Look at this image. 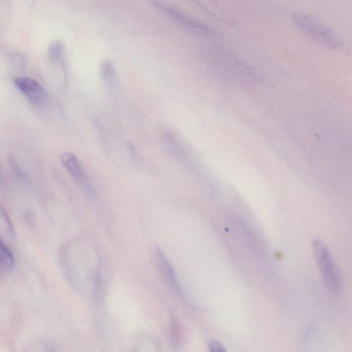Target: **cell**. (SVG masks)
Instances as JSON below:
<instances>
[{
  "label": "cell",
  "mask_w": 352,
  "mask_h": 352,
  "mask_svg": "<svg viewBox=\"0 0 352 352\" xmlns=\"http://www.w3.org/2000/svg\"><path fill=\"white\" fill-rule=\"evenodd\" d=\"M100 72L102 79L111 86L117 83V73L113 63L110 60H104L102 63Z\"/></svg>",
  "instance_id": "cell-9"
},
{
  "label": "cell",
  "mask_w": 352,
  "mask_h": 352,
  "mask_svg": "<svg viewBox=\"0 0 352 352\" xmlns=\"http://www.w3.org/2000/svg\"><path fill=\"white\" fill-rule=\"evenodd\" d=\"M292 19L300 30L322 47L337 50L343 45L342 38L316 17L296 11L293 13Z\"/></svg>",
  "instance_id": "cell-1"
},
{
  "label": "cell",
  "mask_w": 352,
  "mask_h": 352,
  "mask_svg": "<svg viewBox=\"0 0 352 352\" xmlns=\"http://www.w3.org/2000/svg\"><path fill=\"white\" fill-rule=\"evenodd\" d=\"M155 257L159 271L161 275H162L167 286L178 297L182 298L183 294L181 285L177 280L175 272L162 250L159 248H155Z\"/></svg>",
  "instance_id": "cell-5"
},
{
  "label": "cell",
  "mask_w": 352,
  "mask_h": 352,
  "mask_svg": "<svg viewBox=\"0 0 352 352\" xmlns=\"http://www.w3.org/2000/svg\"><path fill=\"white\" fill-rule=\"evenodd\" d=\"M153 7L172 21L194 34L204 35L209 32L208 27L175 6L164 0H147Z\"/></svg>",
  "instance_id": "cell-3"
},
{
  "label": "cell",
  "mask_w": 352,
  "mask_h": 352,
  "mask_svg": "<svg viewBox=\"0 0 352 352\" xmlns=\"http://www.w3.org/2000/svg\"><path fill=\"white\" fill-rule=\"evenodd\" d=\"M15 86L35 104L43 103L47 98L45 89L34 79L19 76L14 79Z\"/></svg>",
  "instance_id": "cell-4"
},
{
  "label": "cell",
  "mask_w": 352,
  "mask_h": 352,
  "mask_svg": "<svg viewBox=\"0 0 352 352\" xmlns=\"http://www.w3.org/2000/svg\"><path fill=\"white\" fill-rule=\"evenodd\" d=\"M14 238L12 221L3 207L0 204V240L11 242Z\"/></svg>",
  "instance_id": "cell-7"
},
{
  "label": "cell",
  "mask_w": 352,
  "mask_h": 352,
  "mask_svg": "<svg viewBox=\"0 0 352 352\" xmlns=\"http://www.w3.org/2000/svg\"><path fill=\"white\" fill-rule=\"evenodd\" d=\"M312 248L327 287L331 294L338 295L341 287L340 276L327 245L322 241L316 239L312 241Z\"/></svg>",
  "instance_id": "cell-2"
},
{
  "label": "cell",
  "mask_w": 352,
  "mask_h": 352,
  "mask_svg": "<svg viewBox=\"0 0 352 352\" xmlns=\"http://www.w3.org/2000/svg\"><path fill=\"white\" fill-rule=\"evenodd\" d=\"M14 266V258L10 250L0 240V274H8Z\"/></svg>",
  "instance_id": "cell-8"
},
{
  "label": "cell",
  "mask_w": 352,
  "mask_h": 352,
  "mask_svg": "<svg viewBox=\"0 0 352 352\" xmlns=\"http://www.w3.org/2000/svg\"><path fill=\"white\" fill-rule=\"evenodd\" d=\"M208 348L209 350L212 352H224L226 351L223 345L217 340L210 341L208 344Z\"/></svg>",
  "instance_id": "cell-11"
},
{
  "label": "cell",
  "mask_w": 352,
  "mask_h": 352,
  "mask_svg": "<svg viewBox=\"0 0 352 352\" xmlns=\"http://www.w3.org/2000/svg\"><path fill=\"white\" fill-rule=\"evenodd\" d=\"M63 46L60 41H54L51 44L49 49V56L54 62L60 61L63 56Z\"/></svg>",
  "instance_id": "cell-10"
},
{
  "label": "cell",
  "mask_w": 352,
  "mask_h": 352,
  "mask_svg": "<svg viewBox=\"0 0 352 352\" xmlns=\"http://www.w3.org/2000/svg\"><path fill=\"white\" fill-rule=\"evenodd\" d=\"M60 158L72 177L78 182H83L84 171L78 157L71 152H65L60 155Z\"/></svg>",
  "instance_id": "cell-6"
}]
</instances>
